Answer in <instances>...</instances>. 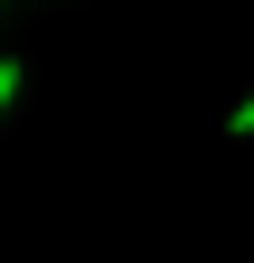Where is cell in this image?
<instances>
[{"label": "cell", "instance_id": "1", "mask_svg": "<svg viewBox=\"0 0 254 263\" xmlns=\"http://www.w3.org/2000/svg\"><path fill=\"white\" fill-rule=\"evenodd\" d=\"M19 85H28V66H19V57H0V113L19 104Z\"/></svg>", "mask_w": 254, "mask_h": 263}, {"label": "cell", "instance_id": "2", "mask_svg": "<svg viewBox=\"0 0 254 263\" xmlns=\"http://www.w3.org/2000/svg\"><path fill=\"white\" fill-rule=\"evenodd\" d=\"M226 132H235V141H254V85H245V104L226 113Z\"/></svg>", "mask_w": 254, "mask_h": 263}]
</instances>
